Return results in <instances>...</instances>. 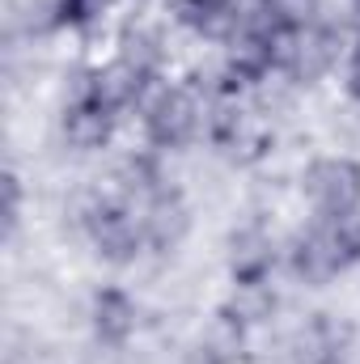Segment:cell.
<instances>
[{"instance_id":"cell-10","label":"cell","mask_w":360,"mask_h":364,"mask_svg":"<svg viewBox=\"0 0 360 364\" xmlns=\"http://www.w3.org/2000/svg\"><path fill=\"white\" fill-rule=\"evenodd\" d=\"M301 364H339V335L327 322H314L301 335Z\"/></svg>"},{"instance_id":"cell-2","label":"cell","mask_w":360,"mask_h":364,"mask_svg":"<svg viewBox=\"0 0 360 364\" xmlns=\"http://www.w3.org/2000/svg\"><path fill=\"white\" fill-rule=\"evenodd\" d=\"M195 123H199V106L191 102V93H162L149 110V136L170 149L191 140Z\"/></svg>"},{"instance_id":"cell-9","label":"cell","mask_w":360,"mask_h":364,"mask_svg":"<svg viewBox=\"0 0 360 364\" xmlns=\"http://www.w3.org/2000/svg\"><path fill=\"white\" fill-rule=\"evenodd\" d=\"M179 13H182V21L199 26L203 34H225V30H233V21H238L233 0H182Z\"/></svg>"},{"instance_id":"cell-11","label":"cell","mask_w":360,"mask_h":364,"mask_svg":"<svg viewBox=\"0 0 360 364\" xmlns=\"http://www.w3.org/2000/svg\"><path fill=\"white\" fill-rule=\"evenodd\" d=\"M123 60H127L132 68H140V73H153V64L162 60V47H157V38H153L149 30H132V34L123 38Z\"/></svg>"},{"instance_id":"cell-4","label":"cell","mask_w":360,"mask_h":364,"mask_svg":"<svg viewBox=\"0 0 360 364\" xmlns=\"http://www.w3.org/2000/svg\"><path fill=\"white\" fill-rule=\"evenodd\" d=\"M68 140L77 144V149H97L106 136H110V106L106 102H97L93 93H85L73 110H68Z\"/></svg>"},{"instance_id":"cell-1","label":"cell","mask_w":360,"mask_h":364,"mask_svg":"<svg viewBox=\"0 0 360 364\" xmlns=\"http://www.w3.org/2000/svg\"><path fill=\"white\" fill-rule=\"evenodd\" d=\"M305 191L327 220H344L360 203V170L352 161H318L305 178Z\"/></svg>"},{"instance_id":"cell-16","label":"cell","mask_w":360,"mask_h":364,"mask_svg":"<svg viewBox=\"0 0 360 364\" xmlns=\"http://www.w3.org/2000/svg\"><path fill=\"white\" fill-rule=\"evenodd\" d=\"M356 13H360V0H356Z\"/></svg>"},{"instance_id":"cell-7","label":"cell","mask_w":360,"mask_h":364,"mask_svg":"<svg viewBox=\"0 0 360 364\" xmlns=\"http://www.w3.org/2000/svg\"><path fill=\"white\" fill-rule=\"evenodd\" d=\"M268 263H271V246L259 229H246L242 237H233V272H238L242 284H259Z\"/></svg>"},{"instance_id":"cell-5","label":"cell","mask_w":360,"mask_h":364,"mask_svg":"<svg viewBox=\"0 0 360 364\" xmlns=\"http://www.w3.org/2000/svg\"><path fill=\"white\" fill-rule=\"evenodd\" d=\"M144 81H149V73H140V68H132L127 60H119L115 68H106L97 81H93V97L97 102H106L110 110L115 106H127V102H136L140 97V90H144Z\"/></svg>"},{"instance_id":"cell-3","label":"cell","mask_w":360,"mask_h":364,"mask_svg":"<svg viewBox=\"0 0 360 364\" xmlns=\"http://www.w3.org/2000/svg\"><path fill=\"white\" fill-rule=\"evenodd\" d=\"M93 242L102 246V255H110V259H127V255L136 250V242H140V229H136V220H132L127 208H119V203H102V208L93 212Z\"/></svg>"},{"instance_id":"cell-14","label":"cell","mask_w":360,"mask_h":364,"mask_svg":"<svg viewBox=\"0 0 360 364\" xmlns=\"http://www.w3.org/2000/svg\"><path fill=\"white\" fill-rule=\"evenodd\" d=\"M186 364H221V356H216V352H212V348L203 343L199 352H191V360H186Z\"/></svg>"},{"instance_id":"cell-12","label":"cell","mask_w":360,"mask_h":364,"mask_svg":"<svg viewBox=\"0 0 360 364\" xmlns=\"http://www.w3.org/2000/svg\"><path fill=\"white\" fill-rule=\"evenodd\" d=\"M208 348L221 356V364L233 360V356H242V322H238V318H221L216 331H212V339H208Z\"/></svg>"},{"instance_id":"cell-15","label":"cell","mask_w":360,"mask_h":364,"mask_svg":"<svg viewBox=\"0 0 360 364\" xmlns=\"http://www.w3.org/2000/svg\"><path fill=\"white\" fill-rule=\"evenodd\" d=\"M352 93L360 97V55H356V68H352Z\"/></svg>"},{"instance_id":"cell-13","label":"cell","mask_w":360,"mask_h":364,"mask_svg":"<svg viewBox=\"0 0 360 364\" xmlns=\"http://www.w3.org/2000/svg\"><path fill=\"white\" fill-rule=\"evenodd\" d=\"M106 4H110V0H64L60 9H64L68 21H90V17H97Z\"/></svg>"},{"instance_id":"cell-8","label":"cell","mask_w":360,"mask_h":364,"mask_svg":"<svg viewBox=\"0 0 360 364\" xmlns=\"http://www.w3.org/2000/svg\"><path fill=\"white\" fill-rule=\"evenodd\" d=\"M186 233V208L179 203V195H157L149 208V237L153 246H174Z\"/></svg>"},{"instance_id":"cell-6","label":"cell","mask_w":360,"mask_h":364,"mask_svg":"<svg viewBox=\"0 0 360 364\" xmlns=\"http://www.w3.org/2000/svg\"><path fill=\"white\" fill-rule=\"evenodd\" d=\"M132 322H136V309H132V301L123 296V292H102L97 296V305H93V326H97V335L106 339V343H123L127 335H132Z\"/></svg>"}]
</instances>
